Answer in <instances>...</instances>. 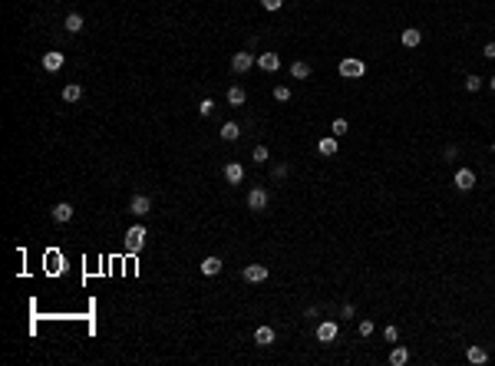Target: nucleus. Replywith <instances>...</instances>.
I'll return each instance as SVG.
<instances>
[{
  "mask_svg": "<svg viewBox=\"0 0 495 366\" xmlns=\"http://www.w3.org/2000/svg\"><path fill=\"white\" fill-rule=\"evenodd\" d=\"M419 43H423V33H419L416 27H406V30H403V46L413 50V46H419Z\"/></svg>",
  "mask_w": 495,
  "mask_h": 366,
  "instance_id": "nucleus-16",
  "label": "nucleus"
},
{
  "mask_svg": "<svg viewBox=\"0 0 495 366\" xmlns=\"http://www.w3.org/2000/svg\"><path fill=\"white\" fill-rule=\"evenodd\" d=\"M254 343L258 346H271L274 343V330H271V327H258V330H254Z\"/></svg>",
  "mask_w": 495,
  "mask_h": 366,
  "instance_id": "nucleus-14",
  "label": "nucleus"
},
{
  "mask_svg": "<svg viewBox=\"0 0 495 366\" xmlns=\"http://www.w3.org/2000/svg\"><path fill=\"white\" fill-rule=\"evenodd\" d=\"M383 336H386V343H396V340H399V330H396L393 323H390V327L383 330Z\"/></svg>",
  "mask_w": 495,
  "mask_h": 366,
  "instance_id": "nucleus-27",
  "label": "nucleus"
},
{
  "mask_svg": "<svg viewBox=\"0 0 495 366\" xmlns=\"http://www.w3.org/2000/svg\"><path fill=\"white\" fill-rule=\"evenodd\" d=\"M479 86H482V79H479V76H465V89H469V92H475Z\"/></svg>",
  "mask_w": 495,
  "mask_h": 366,
  "instance_id": "nucleus-30",
  "label": "nucleus"
},
{
  "mask_svg": "<svg viewBox=\"0 0 495 366\" xmlns=\"http://www.w3.org/2000/svg\"><path fill=\"white\" fill-rule=\"evenodd\" d=\"M261 7H264V10H281V7H284V0H261Z\"/></svg>",
  "mask_w": 495,
  "mask_h": 366,
  "instance_id": "nucleus-29",
  "label": "nucleus"
},
{
  "mask_svg": "<svg viewBox=\"0 0 495 366\" xmlns=\"http://www.w3.org/2000/svg\"><path fill=\"white\" fill-rule=\"evenodd\" d=\"M363 73H366V63H363V60H353V56L340 60V76L343 79H360Z\"/></svg>",
  "mask_w": 495,
  "mask_h": 366,
  "instance_id": "nucleus-1",
  "label": "nucleus"
},
{
  "mask_svg": "<svg viewBox=\"0 0 495 366\" xmlns=\"http://www.w3.org/2000/svg\"><path fill=\"white\" fill-rule=\"evenodd\" d=\"M244 99H248V96H244L241 86H231L228 89V102H231V106H244Z\"/></svg>",
  "mask_w": 495,
  "mask_h": 366,
  "instance_id": "nucleus-21",
  "label": "nucleus"
},
{
  "mask_svg": "<svg viewBox=\"0 0 495 366\" xmlns=\"http://www.w3.org/2000/svg\"><path fill=\"white\" fill-rule=\"evenodd\" d=\"M357 333H360V336H370V333H373V320H360Z\"/></svg>",
  "mask_w": 495,
  "mask_h": 366,
  "instance_id": "nucleus-28",
  "label": "nucleus"
},
{
  "mask_svg": "<svg viewBox=\"0 0 495 366\" xmlns=\"http://www.w3.org/2000/svg\"><path fill=\"white\" fill-rule=\"evenodd\" d=\"M482 56H489V60H495V43H485V50H482Z\"/></svg>",
  "mask_w": 495,
  "mask_h": 366,
  "instance_id": "nucleus-33",
  "label": "nucleus"
},
{
  "mask_svg": "<svg viewBox=\"0 0 495 366\" xmlns=\"http://www.w3.org/2000/svg\"><path fill=\"white\" fill-rule=\"evenodd\" d=\"M317 340H320V343H330V340H337V323H333V320H324V323L317 327Z\"/></svg>",
  "mask_w": 495,
  "mask_h": 366,
  "instance_id": "nucleus-9",
  "label": "nucleus"
},
{
  "mask_svg": "<svg viewBox=\"0 0 495 366\" xmlns=\"http://www.w3.org/2000/svg\"><path fill=\"white\" fill-rule=\"evenodd\" d=\"M465 356H469V363H475V366H482L485 360H489V353H485L479 343H469V350H465Z\"/></svg>",
  "mask_w": 495,
  "mask_h": 366,
  "instance_id": "nucleus-13",
  "label": "nucleus"
},
{
  "mask_svg": "<svg viewBox=\"0 0 495 366\" xmlns=\"http://www.w3.org/2000/svg\"><path fill=\"white\" fill-rule=\"evenodd\" d=\"M66 56L63 53H43V69L46 73H56V69H63Z\"/></svg>",
  "mask_w": 495,
  "mask_h": 366,
  "instance_id": "nucleus-10",
  "label": "nucleus"
},
{
  "mask_svg": "<svg viewBox=\"0 0 495 366\" xmlns=\"http://www.w3.org/2000/svg\"><path fill=\"white\" fill-rule=\"evenodd\" d=\"M271 175H274V178H284V175H287V165H274V172H271Z\"/></svg>",
  "mask_w": 495,
  "mask_h": 366,
  "instance_id": "nucleus-32",
  "label": "nucleus"
},
{
  "mask_svg": "<svg viewBox=\"0 0 495 366\" xmlns=\"http://www.w3.org/2000/svg\"><path fill=\"white\" fill-rule=\"evenodd\" d=\"M244 280H248V284H261V280H267V267H264V264H248V267H244Z\"/></svg>",
  "mask_w": 495,
  "mask_h": 366,
  "instance_id": "nucleus-6",
  "label": "nucleus"
},
{
  "mask_svg": "<svg viewBox=\"0 0 495 366\" xmlns=\"http://www.w3.org/2000/svg\"><path fill=\"white\" fill-rule=\"evenodd\" d=\"M129 211L135 214V218H142V214H149V211H152V201L145 198V195H135V198H132V205H129Z\"/></svg>",
  "mask_w": 495,
  "mask_h": 366,
  "instance_id": "nucleus-7",
  "label": "nucleus"
},
{
  "mask_svg": "<svg viewBox=\"0 0 495 366\" xmlns=\"http://www.w3.org/2000/svg\"><path fill=\"white\" fill-rule=\"evenodd\" d=\"M291 76H294V79H307L310 76V66L304 63V60H297L294 66H291Z\"/></svg>",
  "mask_w": 495,
  "mask_h": 366,
  "instance_id": "nucleus-22",
  "label": "nucleus"
},
{
  "mask_svg": "<svg viewBox=\"0 0 495 366\" xmlns=\"http://www.w3.org/2000/svg\"><path fill=\"white\" fill-rule=\"evenodd\" d=\"M406 360H409L406 346H393V350H390V363H393V366H403Z\"/></svg>",
  "mask_w": 495,
  "mask_h": 366,
  "instance_id": "nucleus-19",
  "label": "nucleus"
},
{
  "mask_svg": "<svg viewBox=\"0 0 495 366\" xmlns=\"http://www.w3.org/2000/svg\"><path fill=\"white\" fill-rule=\"evenodd\" d=\"M251 66H254V53H248V50L231 56V69H234V73H248Z\"/></svg>",
  "mask_w": 495,
  "mask_h": 366,
  "instance_id": "nucleus-3",
  "label": "nucleus"
},
{
  "mask_svg": "<svg viewBox=\"0 0 495 366\" xmlns=\"http://www.w3.org/2000/svg\"><path fill=\"white\" fill-rule=\"evenodd\" d=\"M347 129H350V122H347V119H333V125H330V132H333V135H343Z\"/></svg>",
  "mask_w": 495,
  "mask_h": 366,
  "instance_id": "nucleus-24",
  "label": "nucleus"
},
{
  "mask_svg": "<svg viewBox=\"0 0 495 366\" xmlns=\"http://www.w3.org/2000/svg\"><path fill=\"white\" fill-rule=\"evenodd\" d=\"M142 244H145V228L142 224H132L129 231H126V251L135 254V251H142Z\"/></svg>",
  "mask_w": 495,
  "mask_h": 366,
  "instance_id": "nucleus-2",
  "label": "nucleus"
},
{
  "mask_svg": "<svg viewBox=\"0 0 495 366\" xmlns=\"http://www.w3.org/2000/svg\"><path fill=\"white\" fill-rule=\"evenodd\" d=\"M198 112H201V116L208 119L211 112H215V102H211V99H201V102H198Z\"/></svg>",
  "mask_w": 495,
  "mask_h": 366,
  "instance_id": "nucleus-25",
  "label": "nucleus"
},
{
  "mask_svg": "<svg viewBox=\"0 0 495 366\" xmlns=\"http://www.w3.org/2000/svg\"><path fill=\"white\" fill-rule=\"evenodd\" d=\"M456 188H459V191H472L475 188V172L459 168V172H456Z\"/></svg>",
  "mask_w": 495,
  "mask_h": 366,
  "instance_id": "nucleus-5",
  "label": "nucleus"
},
{
  "mask_svg": "<svg viewBox=\"0 0 495 366\" xmlns=\"http://www.w3.org/2000/svg\"><path fill=\"white\" fill-rule=\"evenodd\" d=\"M317 152L320 155H337V139H320V145H317Z\"/></svg>",
  "mask_w": 495,
  "mask_h": 366,
  "instance_id": "nucleus-20",
  "label": "nucleus"
},
{
  "mask_svg": "<svg viewBox=\"0 0 495 366\" xmlns=\"http://www.w3.org/2000/svg\"><path fill=\"white\" fill-rule=\"evenodd\" d=\"M489 86H492V92H495V76H492V79H489Z\"/></svg>",
  "mask_w": 495,
  "mask_h": 366,
  "instance_id": "nucleus-34",
  "label": "nucleus"
},
{
  "mask_svg": "<svg viewBox=\"0 0 495 366\" xmlns=\"http://www.w3.org/2000/svg\"><path fill=\"white\" fill-rule=\"evenodd\" d=\"M53 221H60V224L73 221V205H69V201H60V205H53Z\"/></svg>",
  "mask_w": 495,
  "mask_h": 366,
  "instance_id": "nucleus-8",
  "label": "nucleus"
},
{
  "mask_svg": "<svg viewBox=\"0 0 495 366\" xmlns=\"http://www.w3.org/2000/svg\"><path fill=\"white\" fill-rule=\"evenodd\" d=\"M254 162H267V145H258V149H254Z\"/></svg>",
  "mask_w": 495,
  "mask_h": 366,
  "instance_id": "nucleus-31",
  "label": "nucleus"
},
{
  "mask_svg": "<svg viewBox=\"0 0 495 366\" xmlns=\"http://www.w3.org/2000/svg\"><path fill=\"white\" fill-rule=\"evenodd\" d=\"M221 267H225V264H221V257L211 254V257H205V261H201V274H205V277H215Z\"/></svg>",
  "mask_w": 495,
  "mask_h": 366,
  "instance_id": "nucleus-12",
  "label": "nucleus"
},
{
  "mask_svg": "<svg viewBox=\"0 0 495 366\" xmlns=\"http://www.w3.org/2000/svg\"><path fill=\"white\" fill-rule=\"evenodd\" d=\"M63 99H66V102H79V99H83V86H79V83L63 86Z\"/></svg>",
  "mask_w": 495,
  "mask_h": 366,
  "instance_id": "nucleus-17",
  "label": "nucleus"
},
{
  "mask_svg": "<svg viewBox=\"0 0 495 366\" xmlns=\"http://www.w3.org/2000/svg\"><path fill=\"white\" fill-rule=\"evenodd\" d=\"M218 135H221V139H225V142H234V139L241 135V129H238L234 122H225V125H221V129H218Z\"/></svg>",
  "mask_w": 495,
  "mask_h": 366,
  "instance_id": "nucleus-18",
  "label": "nucleus"
},
{
  "mask_svg": "<svg viewBox=\"0 0 495 366\" xmlns=\"http://www.w3.org/2000/svg\"><path fill=\"white\" fill-rule=\"evenodd\" d=\"M63 27L69 30V33H79V30H83V17H79V13H69Z\"/></svg>",
  "mask_w": 495,
  "mask_h": 366,
  "instance_id": "nucleus-23",
  "label": "nucleus"
},
{
  "mask_svg": "<svg viewBox=\"0 0 495 366\" xmlns=\"http://www.w3.org/2000/svg\"><path fill=\"white\" fill-rule=\"evenodd\" d=\"M248 208H251V211H264V208H267V191H264V188H251V191H248Z\"/></svg>",
  "mask_w": 495,
  "mask_h": 366,
  "instance_id": "nucleus-4",
  "label": "nucleus"
},
{
  "mask_svg": "<svg viewBox=\"0 0 495 366\" xmlns=\"http://www.w3.org/2000/svg\"><path fill=\"white\" fill-rule=\"evenodd\" d=\"M225 178H228L231 185H238V182L244 178V168L238 165V162H228V165H225Z\"/></svg>",
  "mask_w": 495,
  "mask_h": 366,
  "instance_id": "nucleus-15",
  "label": "nucleus"
},
{
  "mask_svg": "<svg viewBox=\"0 0 495 366\" xmlns=\"http://www.w3.org/2000/svg\"><path fill=\"white\" fill-rule=\"evenodd\" d=\"M258 66H261L264 73H274V69L281 66V56H277V53H261V56H258Z\"/></svg>",
  "mask_w": 495,
  "mask_h": 366,
  "instance_id": "nucleus-11",
  "label": "nucleus"
},
{
  "mask_svg": "<svg viewBox=\"0 0 495 366\" xmlns=\"http://www.w3.org/2000/svg\"><path fill=\"white\" fill-rule=\"evenodd\" d=\"M274 99L277 102H287V99H291V89H287V86H274Z\"/></svg>",
  "mask_w": 495,
  "mask_h": 366,
  "instance_id": "nucleus-26",
  "label": "nucleus"
}]
</instances>
